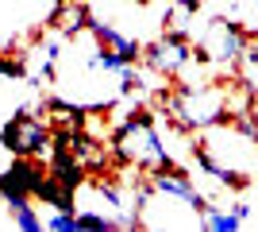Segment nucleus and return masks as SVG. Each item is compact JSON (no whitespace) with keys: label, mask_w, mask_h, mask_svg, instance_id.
<instances>
[{"label":"nucleus","mask_w":258,"mask_h":232,"mask_svg":"<svg viewBox=\"0 0 258 232\" xmlns=\"http://www.w3.org/2000/svg\"><path fill=\"white\" fill-rule=\"evenodd\" d=\"M112 159L123 166H135V170H162V166H173V155L162 144V132L154 128V116L147 109L127 112L123 120L116 124L112 132Z\"/></svg>","instance_id":"obj_1"},{"label":"nucleus","mask_w":258,"mask_h":232,"mask_svg":"<svg viewBox=\"0 0 258 232\" xmlns=\"http://www.w3.org/2000/svg\"><path fill=\"white\" fill-rule=\"evenodd\" d=\"M166 112L181 132H205L212 124L231 120V89L220 81H201V85H173L166 93Z\"/></svg>","instance_id":"obj_2"},{"label":"nucleus","mask_w":258,"mask_h":232,"mask_svg":"<svg viewBox=\"0 0 258 232\" xmlns=\"http://www.w3.org/2000/svg\"><path fill=\"white\" fill-rule=\"evenodd\" d=\"M250 39H254V31H247L243 23L216 16V20L205 23V31L197 35V51H201L208 62H216V66H235Z\"/></svg>","instance_id":"obj_3"},{"label":"nucleus","mask_w":258,"mask_h":232,"mask_svg":"<svg viewBox=\"0 0 258 232\" xmlns=\"http://www.w3.org/2000/svg\"><path fill=\"white\" fill-rule=\"evenodd\" d=\"M54 128L46 116H31V109H20L4 128H0V144L12 155H27V159H43L50 151Z\"/></svg>","instance_id":"obj_4"},{"label":"nucleus","mask_w":258,"mask_h":232,"mask_svg":"<svg viewBox=\"0 0 258 232\" xmlns=\"http://www.w3.org/2000/svg\"><path fill=\"white\" fill-rule=\"evenodd\" d=\"M143 62L147 70H154L158 77H177L197 62V47H193V35L189 31H166L162 39H154L151 47H143Z\"/></svg>","instance_id":"obj_5"},{"label":"nucleus","mask_w":258,"mask_h":232,"mask_svg":"<svg viewBox=\"0 0 258 232\" xmlns=\"http://www.w3.org/2000/svg\"><path fill=\"white\" fill-rule=\"evenodd\" d=\"M46 178H50V170H46L39 159L12 155V166L0 174V201H4L8 209H16V205H27V201L39 198V190H43Z\"/></svg>","instance_id":"obj_6"},{"label":"nucleus","mask_w":258,"mask_h":232,"mask_svg":"<svg viewBox=\"0 0 258 232\" xmlns=\"http://www.w3.org/2000/svg\"><path fill=\"white\" fill-rule=\"evenodd\" d=\"M46 170H50L54 182H62V186L74 190V194H81V186L89 182L85 163H81L74 151H62V147H50V163H46Z\"/></svg>","instance_id":"obj_7"},{"label":"nucleus","mask_w":258,"mask_h":232,"mask_svg":"<svg viewBox=\"0 0 258 232\" xmlns=\"http://www.w3.org/2000/svg\"><path fill=\"white\" fill-rule=\"evenodd\" d=\"M89 35L97 39V47H108V51L123 55V62H131V66H139V62H143V47L135 43V39H127L123 31H116L112 23H104V20H89Z\"/></svg>","instance_id":"obj_8"},{"label":"nucleus","mask_w":258,"mask_h":232,"mask_svg":"<svg viewBox=\"0 0 258 232\" xmlns=\"http://www.w3.org/2000/svg\"><path fill=\"white\" fill-rule=\"evenodd\" d=\"M89 8L81 4V0H66V4H58V12L50 16V27H62L66 39H77L81 31H89Z\"/></svg>","instance_id":"obj_9"},{"label":"nucleus","mask_w":258,"mask_h":232,"mask_svg":"<svg viewBox=\"0 0 258 232\" xmlns=\"http://www.w3.org/2000/svg\"><path fill=\"white\" fill-rule=\"evenodd\" d=\"M46 120L54 124V128H85V116L93 109H85V105H74V101H62V97H46Z\"/></svg>","instance_id":"obj_10"},{"label":"nucleus","mask_w":258,"mask_h":232,"mask_svg":"<svg viewBox=\"0 0 258 232\" xmlns=\"http://www.w3.org/2000/svg\"><path fill=\"white\" fill-rule=\"evenodd\" d=\"M247 221H239L231 209H220V205H208L205 213H201V228L205 232H235V228H243Z\"/></svg>","instance_id":"obj_11"},{"label":"nucleus","mask_w":258,"mask_h":232,"mask_svg":"<svg viewBox=\"0 0 258 232\" xmlns=\"http://www.w3.org/2000/svg\"><path fill=\"white\" fill-rule=\"evenodd\" d=\"M235 74H239V85L247 89L250 97H258V47L247 43V51H243L239 62H235Z\"/></svg>","instance_id":"obj_12"},{"label":"nucleus","mask_w":258,"mask_h":232,"mask_svg":"<svg viewBox=\"0 0 258 232\" xmlns=\"http://www.w3.org/2000/svg\"><path fill=\"white\" fill-rule=\"evenodd\" d=\"M8 213H12V224L20 232H43L46 228V221L39 217V209H35L31 201H27V205H16V209H8Z\"/></svg>","instance_id":"obj_13"},{"label":"nucleus","mask_w":258,"mask_h":232,"mask_svg":"<svg viewBox=\"0 0 258 232\" xmlns=\"http://www.w3.org/2000/svg\"><path fill=\"white\" fill-rule=\"evenodd\" d=\"M89 66H93V70H104V74H119V70L131 66V62H123V55L108 51V47H97V51L89 55Z\"/></svg>","instance_id":"obj_14"},{"label":"nucleus","mask_w":258,"mask_h":232,"mask_svg":"<svg viewBox=\"0 0 258 232\" xmlns=\"http://www.w3.org/2000/svg\"><path fill=\"white\" fill-rule=\"evenodd\" d=\"M143 81H147V77H143V74H139L135 66H123V70H119V93H123V97H131V93H139V89H147Z\"/></svg>","instance_id":"obj_15"},{"label":"nucleus","mask_w":258,"mask_h":232,"mask_svg":"<svg viewBox=\"0 0 258 232\" xmlns=\"http://www.w3.org/2000/svg\"><path fill=\"white\" fill-rule=\"evenodd\" d=\"M46 228L50 232H77V213H58L54 209V217L46 221Z\"/></svg>","instance_id":"obj_16"},{"label":"nucleus","mask_w":258,"mask_h":232,"mask_svg":"<svg viewBox=\"0 0 258 232\" xmlns=\"http://www.w3.org/2000/svg\"><path fill=\"white\" fill-rule=\"evenodd\" d=\"M0 77H23V62L20 58H0Z\"/></svg>","instance_id":"obj_17"},{"label":"nucleus","mask_w":258,"mask_h":232,"mask_svg":"<svg viewBox=\"0 0 258 232\" xmlns=\"http://www.w3.org/2000/svg\"><path fill=\"white\" fill-rule=\"evenodd\" d=\"M231 213H235L239 221H250V205H247V201H235V205H231Z\"/></svg>","instance_id":"obj_18"},{"label":"nucleus","mask_w":258,"mask_h":232,"mask_svg":"<svg viewBox=\"0 0 258 232\" xmlns=\"http://www.w3.org/2000/svg\"><path fill=\"white\" fill-rule=\"evenodd\" d=\"M131 4H139V8H143V4H151V0H131Z\"/></svg>","instance_id":"obj_19"},{"label":"nucleus","mask_w":258,"mask_h":232,"mask_svg":"<svg viewBox=\"0 0 258 232\" xmlns=\"http://www.w3.org/2000/svg\"><path fill=\"white\" fill-rule=\"evenodd\" d=\"M254 4H258V0H254Z\"/></svg>","instance_id":"obj_20"}]
</instances>
